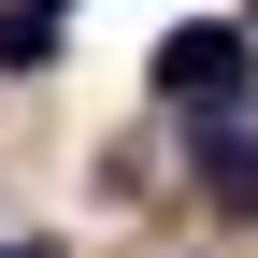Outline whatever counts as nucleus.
Here are the masks:
<instances>
[{
  "instance_id": "f257e3e1",
  "label": "nucleus",
  "mask_w": 258,
  "mask_h": 258,
  "mask_svg": "<svg viewBox=\"0 0 258 258\" xmlns=\"http://www.w3.org/2000/svg\"><path fill=\"white\" fill-rule=\"evenodd\" d=\"M158 101L201 115V129H230L258 101V43H244V29H172V43H158Z\"/></svg>"
},
{
  "instance_id": "f03ea898",
  "label": "nucleus",
  "mask_w": 258,
  "mask_h": 258,
  "mask_svg": "<svg viewBox=\"0 0 258 258\" xmlns=\"http://www.w3.org/2000/svg\"><path fill=\"white\" fill-rule=\"evenodd\" d=\"M201 201H215V215H258V129H244V115L201 129Z\"/></svg>"
},
{
  "instance_id": "7ed1b4c3",
  "label": "nucleus",
  "mask_w": 258,
  "mask_h": 258,
  "mask_svg": "<svg viewBox=\"0 0 258 258\" xmlns=\"http://www.w3.org/2000/svg\"><path fill=\"white\" fill-rule=\"evenodd\" d=\"M57 29H72L57 0H0V86H15V72H43V57H57Z\"/></svg>"
},
{
  "instance_id": "20e7f679",
  "label": "nucleus",
  "mask_w": 258,
  "mask_h": 258,
  "mask_svg": "<svg viewBox=\"0 0 258 258\" xmlns=\"http://www.w3.org/2000/svg\"><path fill=\"white\" fill-rule=\"evenodd\" d=\"M57 15H72V0H57Z\"/></svg>"
}]
</instances>
